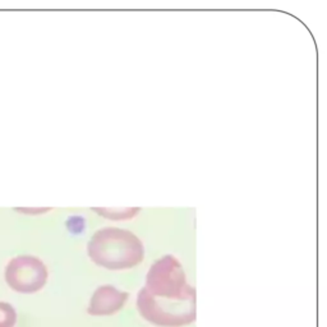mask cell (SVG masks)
<instances>
[{
  "label": "cell",
  "instance_id": "6da1fadb",
  "mask_svg": "<svg viewBox=\"0 0 327 327\" xmlns=\"http://www.w3.org/2000/svg\"><path fill=\"white\" fill-rule=\"evenodd\" d=\"M141 317L157 327H184L197 318V293L174 256L151 265L145 286L137 296Z\"/></svg>",
  "mask_w": 327,
  "mask_h": 327
},
{
  "label": "cell",
  "instance_id": "7a4b0ae2",
  "mask_svg": "<svg viewBox=\"0 0 327 327\" xmlns=\"http://www.w3.org/2000/svg\"><path fill=\"white\" fill-rule=\"evenodd\" d=\"M87 253L97 266L108 270H128L142 262L145 248L141 239L129 230L105 228L97 230L89 239Z\"/></svg>",
  "mask_w": 327,
  "mask_h": 327
},
{
  "label": "cell",
  "instance_id": "3957f363",
  "mask_svg": "<svg viewBox=\"0 0 327 327\" xmlns=\"http://www.w3.org/2000/svg\"><path fill=\"white\" fill-rule=\"evenodd\" d=\"M48 268L33 256H18L5 268V281L14 292L32 294L41 290L48 281Z\"/></svg>",
  "mask_w": 327,
  "mask_h": 327
},
{
  "label": "cell",
  "instance_id": "277c9868",
  "mask_svg": "<svg viewBox=\"0 0 327 327\" xmlns=\"http://www.w3.org/2000/svg\"><path fill=\"white\" fill-rule=\"evenodd\" d=\"M128 299H129V294L127 292L117 289L115 286H99L89 299L87 313L95 317L113 316L125 307Z\"/></svg>",
  "mask_w": 327,
  "mask_h": 327
},
{
  "label": "cell",
  "instance_id": "5b68a950",
  "mask_svg": "<svg viewBox=\"0 0 327 327\" xmlns=\"http://www.w3.org/2000/svg\"><path fill=\"white\" fill-rule=\"evenodd\" d=\"M17 324V312L12 304L0 302V327H14Z\"/></svg>",
  "mask_w": 327,
  "mask_h": 327
}]
</instances>
